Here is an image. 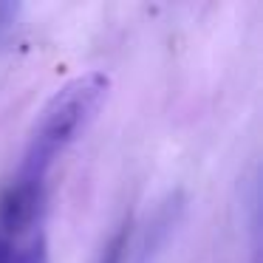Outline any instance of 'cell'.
<instances>
[{"label":"cell","mask_w":263,"mask_h":263,"mask_svg":"<svg viewBox=\"0 0 263 263\" xmlns=\"http://www.w3.org/2000/svg\"><path fill=\"white\" fill-rule=\"evenodd\" d=\"M110 80L102 71H88L68 80L54 97L43 105L37 122L29 133V144L23 150L14 181L48 187V173L63 159V153L88 130L93 116L108 99Z\"/></svg>","instance_id":"obj_1"},{"label":"cell","mask_w":263,"mask_h":263,"mask_svg":"<svg viewBox=\"0 0 263 263\" xmlns=\"http://www.w3.org/2000/svg\"><path fill=\"white\" fill-rule=\"evenodd\" d=\"M122 252H125V229H119V232L110 238V243L105 246L99 263H122Z\"/></svg>","instance_id":"obj_3"},{"label":"cell","mask_w":263,"mask_h":263,"mask_svg":"<svg viewBox=\"0 0 263 263\" xmlns=\"http://www.w3.org/2000/svg\"><path fill=\"white\" fill-rule=\"evenodd\" d=\"M0 263H48V238L43 232H0Z\"/></svg>","instance_id":"obj_2"}]
</instances>
